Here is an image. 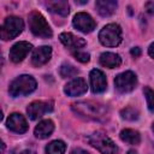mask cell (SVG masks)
<instances>
[{"instance_id":"cell-21","label":"cell","mask_w":154,"mask_h":154,"mask_svg":"<svg viewBox=\"0 0 154 154\" xmlns=\"http://www.w3.org/2000/svg\"><path fill=\"white\" fill-rule=\"evenodd\" d=\"M66 150V144L65 142L60 140L52 141L46 146V153L47 154H64Z\"/></svg>"},{"instance_id":"cell-31","label":"cell","mask_w":154,"mask_h":154,"mask_svg":"<svg viewBox=\"0 0 154 154\" xmlns=\"http://www.w3.org/2000/svg\"><path fill=\"white\" fill-rule=\"evenodd\" d=\"M128 154H137V152H136V150H134V149H131V150H129V152H128Z\"/></svg>"},{"instance_id":"cell-1","label":"cell","mask_w":154,"mask_h":154,"mask_svg":"<svg viewBox=\"0 0 154 154\" xmlns=\"http://www.w3.org/2000/svg\"><path fill=\"white\" fill-rule=\"evenodd\" d=\"M72 111L81 118L93 122H106L109 117L108 108L95 101H78L71 105Z\"/></svg>"},{"instance_id":"cell-5","label":"cell","mask_w":154,"mask_h":154,"mask_svg":"<svg viewBox=\"0 0 154 154\" xmlns=\"http://www.w3.org/2000/svg\"><path fill=\"white\" fill-rule=\"evenodd\" d=\"M99 40L103 46L107 47L118 46L122 42V28L116 23L105 25L99 32Z\"/></svg>"},{"instance_id":"cell-12","label":"cell","mask_w":154,"mask_h":154,"mask_svg":"<svg viewBox=\"0 0 154 154\" xmlns=\"http://www.w3.org/2000/svg\"><path fill=\"white\" fill-rule=\"evenodd\" d=\"M90 87H91V91L95 94H100L103 93L106 90L107 87V81H106V76L101 70L94 69L90 71Z\"/></svg>"},{"instance_id":"cell-17","label":"cell","mask_w":154,"mask_h":154,"mask_svg":"<svg viewBox=\"0 0 154 154\" xmlns=\"http://www.w3.org/2000/svg\"><path fill=\"white\" fill-rule=\"evenodd\" d=\"M54 130V123L51 120V119H45V120H41L36 128H35V136L37 138H47L48 136H51V134L53 132Z\"/></svg>"},{"instance_id":"cell-23","label":"cell","mask_w":154,"mask_h":154,"mask_svg":"<svg viewBox=\"0 0 154 154\" xmlns=\"http://www.w3.org/2000/svg\"><path fill=\"white\" fill-rule=\"evenodd\" d=\"M120 116L123 119L125 120H130V122H134V120H137L138 117H140V113L135 108V107H125L120 111Z\"/></svg>"},{"instance_id":"cell-3","label":"cell","mask_w":154,"mask_h":154,"mask_svg":"<svg viewBox=\"0 0 154 154\" xmlns=\"http://www.w3.org/2000/svg\"><path fill=\"white\" fill-rule=\"evenodd\" d=\"M29 28H30L31 32L38 37L48 38L53 35L52 29H51L48 22L46 20V18L40 12H36V11L31 12L29 16Z\"/></svg>"},{"instance_id":"cell-9","label":"cell","mask_w":154,"mask_h":154,"mask_svg":"<svg viewBox=\"0 0 154 154\" xmlns=\"http://www.w3.org/2000/svg\"><path fill=\"white\" fill-rule=\"evenodd\" d=\"M72 24L77 30H79L82 32H85V34L91 32L96 26V23L93 19V17L90 14L85 13V12H78L73 17Z\"/></svg>"},{"instance_id":"cell-6","label":"cell","mask_w":154,"mask_h":154,"mask_svg":"<svg viewBox=\"0 0 154 154\" xmlns=\"http://www.w3.org/2000/svg\"><path fill=\"white\" fill-rule=\"evenodd\" d=\"M23 28H24V23L19 17H17V16L6 17L4 20V24L1 26V31H0L1 38L4 41L12 40L14 37H17L23 31Z\"/></svg>"},{"instance_id":"cell-8","label":"cell","mask_w":154,"mask_h":154,"mask_svg":"<svg viewBox=\"0 0 154 154\" xmlns=\"http://www.w3.org/2000/svg\"><path fill=\"white\" fill-rule=\"evenodd\" d=\"M53 106L54 102L52 100H47V101H32L28 108H26V113L29 116L30 119L35 120L41 118L43 114L52 112L53 111Z\"/></svg>"},{"instance_id":"cell-11","label":"cell","mask_w":154,"mask_h":154,"mask_svg":"<svg viewBox=\"0 0 154 154\" xmlns=\"http://www.w3.org/2000/svg\"><path fill=\"white\" fill-rule=\"evenodd\" d=\"M87 89H88V85L85 79L82 77H76L71 79L67 84H65L64 93L69 96H79V95H83L87 91Z\"/></svg>"},{"instance_id":"cell-30","label":"cell","mask_w":154,"mask_h":154,"mask_svg":"<svg viewBox=\"0 0 154 154\" xmlns=\"http://www.w3.org/2000/svg\"><path fill=\"white\" fill-rule=\"evenodd\" d=\"M20 154H36V153L31 149H24L23 152H20Z\"/></svg>"},{"instance_id":"cell-20","label":"cell","mask_w":154,"mask_h":154,"mask_svg":"<svg viewBox=\"0 0 154 154\" xmlns=\"http://www.w3.org/2000/svg\"><path fill=\"white\" fill-rule=\"evenodd\" d=\"M120 140L129 144H138L141 142L140 132L132 129H124L120 131Z\"/></svg>"},{"instance_id":"cell-26","label":"cell","mask_w":154,"mask_h":154,"mask_svg":"<svg viewBox=\"0 0 154 154\" xmlns=\"http://www.w3.org/2000/svg\"><path fill=\"white\" fill-rule=\"evenodd\" d=\"M144 8L147 10L148 13L154 14V1H148L144 4Z\"/></svg>"},{"instance_id":"cell-22","label":"cell","mask_w":154,"mask_h":154,"mask_svg":"<svg viewBox=\"0 0 154 154\" xmlns=\"http://www.w3.org/2000/svg\"><path fill=\"white\" fill-rule=\"evenodd\" d=\"M59 73L63 78H70V77H75L77 76L78 73V69L75 67L73 65L69 64V63H64L61 66H60V70H59Z\"/></svg>"},{"instance_id":"cell-10","label":"cell","mask_w":154,"mask_h":154,"mask_svg":"<svg viewBox=\"0 0 154 154\" xmlns=\"http://www.w3.org/2000/svg\"><path fill=\"white\" fill-rule=\"evenodd\" d=\"M32 46L29 42L25 41H19L17 43H14L11 49H10V59L13 63H20L22 60H24V58L28 55V53L31 51Z\"/></svg>"},{"instance_id":"cell-32","label":"cell","mask_w":154,"mask_h":154,"mask_svg":"<svg viewBox=\"0 0 154 154\" xmlns=\"http://www.w3.org/2000/svg\"><path fill=\"white\" fill-rule=\"evenodd\" d=\"M4 150H5V143L2 142V143H1V152L4 153Z\"/></svg>"},{"instance_id":"cell-14","label":"cell","mask_w":154,"mask_h":154,"mask_svg":"<svg viewBox=\"0 0 154 154\" xmlns=\"http://www.w3.org/2000/svg\"><path fill=\"white\" fill-rule=\"evenodd\" d=\"M52 55V48L49 46H41L34 49L32 55H31V64L36 67L42 66L46 64Z\"/></svg>"},{"instance_id":"cell-19","label":"cell","mask_w":154,"mask_h":154,"mask_svg":"<svg viewBox=\"0 0 154 154\" xmlns=\"http://www.w3.org/2000/svg\"><path fill=\"white\" fill-rule=\"evenodd\" d=\"M47 7L49 12L66 17L69 14V2L65 0H55V1H49L47 4Z\"/></svg>"},{"instance_id":"cell-4","label":"cell","mask_w":154,"mask_h":154,"mask_svg":"<svg viewBox=\"0 0 154 154\" xmlns=\"http://www.w3.org/2000/svg\"><path fill=\"white\" fill-rule=\"evenodd\" d=\"M89 143L101 154H116L118 152V147L116 146V143L102 131H96L90 135Z\"/></svg>"},{"instance_id":"cell-18","label":"cell","mask_w":154,"mask_h":154,"mask_svg":"<svg viewBox=\"0 0 154 154\" xmlns=\"http://www.w3.org/2000/svg\"><path fill=\"white\" fill-rule=\"evenodd\" d=\"M100 64L107 69H116L122 64V58L116 53L105 52L100 55Z\"/></svg>"},{"instance_id":"cell-24","label":"cell","mask_w":154,"mask_h":154,"mask_svg":"<svg viewBox=\"0 0 154 154\" xmlns=\"http://www.w3.org/2000/svg\"><path fill=\"white\" fill-rule=\"evenodd\" d=\"M143 93H144V96H146V100H147V105H148L149 111L150 112H154V90L150 89L149 87H144Z\"/></svg>"},{"instance_id":"cell-15","label":"cell","mask_w":154,"mask_h":154,"mask_svg":"<svg viewBox=\"0 0 154 154\" xmlns=\"http://www.w3.org/2000/svg\"><path fill=\"white\" fill-rule=\"evenodd\" d=\"M6 124L11 131L17 132V134H24L28 130V123L20 113H12L8 117Z\"/></svg>"},{"instance_id":"cell-27","label":"cell","mask_w":154,"mask_h":154,"mask_svg":"<svg viewBox=\"0 0 154 154\" xmlns=\"http://www.w3.org/2000/svg\"><path fill=\"white\" fill-rule=\"evenodd\" d=\"M130 53H131V55H132L134 58H138V57L141 55V49H140L138 47H134V48H131Z\"/></svg>"},{"instance_id":"cell-28","label":"cell","mask_w":154,"mask_h":154,"mask_svg":"<svg viewBox=\"0 0 154 154\" xmlns=\"http://www.w3.org/2000/svg\"><path fill=\"white\" fill-rule=\"evenodd\" d=\"M70 154H89L87 150H84V149H82V148H73L71 152H70Z\"/></svg>"},{"instance_id":"cell-2","label":"cell","mask_w":154,"mask_h":154,"mask_svg":"<svg viewBox=\"0 0 154 154\" xmlns=\"http://www.w3.org/2000/svg\"><path fill=\"white\" fill-rule=\"evenodd\" d=\"M35 89H36V81L34 79V77L29 75H22L12 81V83L10 84L8 91L12 96L17 97V96L29 95Z\"/></svg>"},{"instance_id":"cell-7","label":"cell","mask_w":154,"mask_h":154,"mask_svg":"<svg viewBox=\"0 0 154 154\" xmlns=\"http://www.w3.org/2000/svg\"><path fill=\"white\" fill-rule=\"evenodd\" d=\"M114 85L119 93H130L137 85V77L132 71L122 72L114 78Z\"/></svg>"},{"instance_id":"cell-25","label":"cell","mask_w":154,"mask_h":154,"mask_svg":"<svg viewBox=\"0 0 154 154\" xmlns=\"http://www.w3.org/2000/svg\"><path fill=\"white\" fill-rule=\"evenodd\" d=\"M73 57H75L78 61H81V63H88L89 59H90L89 53H87V52H82V51L73 52Z\"/></svg>"},{"instance_id":"cell-13","label":"cell","mask_w":154,"mask_h":154,"mask_svg":"<svg viewBox=\"0 0 154 154\" xmlns=\"http://www.w3.org/2000/svg\"><path fill=\"white\" fill-rule=\"evenodd\" d=\"M59 38H60L61 43L65 47H67L70 51H72V52L81 51V48H83L87 45V42H85L84 38L78 37V36H75L71 32H63V34H60Z\"/></svg>"},{"instance_id":"cell-16","label":"cell","mask_w":154,"mask_h":154,"mask_svg":"<svg viewBox=\"0 0 154 154\" xmlns=\"http://www.w3.org/2000/svg\"><path fill=\"white\" fill-rule=\"evenodd\" d=\"M117 1L114 0H96L95 7L100 16L102 17H109L112 16L117 10Z\"/></svg>"},{"instance_id":"cell-33","label":"cell","mask_w":154,"mask_h":154,"mask_svg":"<svg viewBox=\"0 0 154 154\" xmlns=\"http://www.w3.org/2000/svg\"><path fill=\"white\" fill-rule=\"evenodd\" d=\"M152 129H153V131H154V123H153V126H152Z\"/></svg>"},{"instance_id":"cell-29","label":"cell","mask_w":154,"mask_h":154,"mask_svg":"<svg viewBox=\"0 0 154 154\" xmlns=\"http://www.w3.org/2000/svg\"><path fill=\"white\" fill-rule=\"evenodd\" d=\"M148 54H149L152 58H154V42L149 46V48H148Z\"/></svg>"}]
</instances>
